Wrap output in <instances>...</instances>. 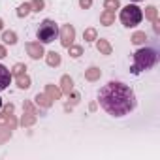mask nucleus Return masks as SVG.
<instances>
[{
	"mask_svg": "<svg viewBox=\"0 0 160 160\" xmlns=\"http://www.w3.org/2000/svg\"><path fill=\"white\" fill-rule=\"evenodd\" d=\"M98 104L108 115L124 117V115H128L136 109L138 100H136L134 91L128 85H124L121 81H109L108 85H104L100 89Z\"/></svg>",
	"mask_w": 160,
	"mask_h": 160,
	"instance_id": "obj_1",
	"label": "nucleus"
},
{
	"mask_svg": "<svg viewBox=\"0 0 160 160\" xmlns=\"http://www.w3.org/2000/svg\"><path fill=\"white\" fill-rule=\"evenodd\" d=\"M156 62H158V51H156V47H151V45H149V47L138 49V51L134 53V64H132L130 72H132L134 75H138V73H141V72H145V70L154 68Z\"/></svg>",
	"mask_w": 160,
	"mask_h": 160,
	"instance_id": "obj_2",
	"label": "nucleus"
},
{
	"mask_svg": "<svg viewBox=\"0 0 160 160\" xmlns=\"http://www.w3.org/2000/svg\"><path fill=\"white\" fill-rule=\"evenodd\" d=\"M36 36H38V42L40 43H51V42H55V38L58 36L57 23L51 21V19L42 21L40 27H38V30H36Z\"/></svg>",
	"mask_w": 160,
	"mask_h": 160,
	"instance_id": "obj_3",
	"label": "nucleus"
},
{
	"mask_svg": "<svg viewBox=\"0 0 160 160\" xmlns=\"http://www.w3.org/2000/svg\"><path fill=\"white\" fill-rule=\"evenodd\" d=\"M141 19H143V12H141L136 4H128V6H124V8L121 10V23H122L124 27H128V28L139 25Z\"/></svg>",
	"mask_w": 160,
	"mask_h": 160,
	"instance_id": "obj_4",
	"label": "nucleus"
},
{
	"mask_svg": "<svg viewBox=\"0 0 160 160\" xmlns=\"http://www.w3.org/2000/svg\"><path fill=\"white\" fill-rule=\"evenodd\" d=\"M58 36H60V43L64 47H70L75 38V28L72 25H64L62 28H58Z\"/></svg>",
	"mask_w": 160,
	"mask_h": 160,
	"instance_id": "obj_5",
	"label": "nucleus"
},
{
	"mask_svg": "<svg viewBox=\"0 0 160 160\" xmlns=\"http://www.w3.org/2000/svg\"><path fill=\"white\" fill-rule=\"evenodd\" d=\"M25 49H27L28 57H30V58H34V60H38V58H42V57L45 55L43 45H42L40 42H28V43L25 45Z\"/></svg>",
	"mask_w": 160,
	"mask_h": 160,
	"instance_id": "obj_6",
	"label": "nucleus"
},
{
	"mask_svg": "<svg viewBox=\"0 0 160 160\" xmlns=\"http://www.w3.org/2000/svg\"><path fill=\"white\" fill-rule=\"evenodd\" d=\"M10 81H12V72H10L4 64H0V91L8 89Z\"/></svg>",
	"mask_w": 160,
	"mask_h": 160,
	"instance_id": "obj_7",
	"label": "nucleus"
},
{
	"mask_svg": "<svg viewBox=\"0 0 160 160\" xmlns=\"http://www.w3.org/2000/svg\"><path fill=\"white\" fill-rule=\"evenodd\" d=\"M25 109H27V115H23V121H21V122H23L25 126H30V124L36 121V113H34L30 102H25Z\"/></svg>",
	"mask_w": 160,
	"mask_h": 160,
	"instance_id": "obj_8",
	"label": "nucleus"
},
{
	"mask_svg": "<svg viewBox=\"0 0 160 160\" xmlns=\"http://www.w3.org/2000/svg\"><path fill=\"white\" fill-rule=\"evenodd\" d=\"M60 85H62V92L64 94H70V92H73V81H72V77L70 75H62V79H60Z\"/></svg>",
	"mask_w": 160,
	"mask_h": 160,
	"instance_id": "obj_9",
	"label": "nucleus"
},
{
	"mask_svg": "<svg viewBox=\"0 0 160 160\" xmlns=\"http://www.w3.org/2000/svg\"><path fill=\"white\" fill-rule=\"evenodd\" d=\"M45 94H47L51 100H58V98L62 96V91H60L58 87H55V85H45Z\"/></svg>",
	"mask_w": 160,
	"mask_h": 160,
	"instance_id": "obj_10",
	"label": "nucleus"
},
{
	"mask_svg": "<svg viewBox=\"0 0 160 160\" xmlns=\"http://www.w3.org/2000/svg\"><path fill=\"white\" fill-rule=\"evenodd\" d=\"M100 75H102V72H100V68H96V66H91V68L85 72V79H87V81H96V79H100Z\"/></svg>",
	"mask_w": 160,
	"mask_h": 160,
	"instance_id": "obj_11",
	"label": "nucleus"
},
{
	"mask_svg": "<svg viewBox=\"0 0 160 160\" xmlns=\"http://www.w3.org/2000/svg\"><path fill=\"white\" fill-rule=\"evenodd\" d=\"M96 49H98L102 55H111V51H113L111 45H109V42H108V40H102V38L96 42Z\"/></svg>",
	"mask_w": 160,
	"mask_h": 160,
	"instance_id": "obj_12",
	"label": "nucleus"
},
{
	"mask_svg": "<svg viewBox=\"0 0 160 160\" xmlns=\"http://www.w3.org/2000/svg\"><path fill=\"white\" fill-rule=\"evenodd\" d=\"M100 23H102L104 27H109V25H113V23H115V13L106 10V12L100 15Z\"/></svg>",
	"mask_w": 160,
	"mask_h": 160,
	"instance_id": "obj_13",
	"label": "nucleus"
},
{
	"mask_svg": "<svg viewBox=\"0 0 160 160\" xmlns=\"http://www.w3.org/2000/svg\"><path fill=\"white\" fill-rule=\"evenodd\" d=\"M45 60H47L49 66H58V64H60V55H58L57 51H49V53L45 55Z\"/></svg>",
	"mask_w": 160,
	"mask_h": 160,
	"instance_id": "obj_14",
	"label": "nucleus"
},
{
	"mask_svg": "<svg viewBox=\"0 0 160 160\" xmlns=\"http://www.w3.org/2000/svg\"><path fill=\"white\" fill-rule=\"evenodd\" d=\"M2 40H4V43L13 45V43H17V34L13 30H6V32H2Z\"/></svg>",
	"mask_w": 160,
	"mask_h": 160,
	"instance_id": "obj_15",
	"label": "nucleus"
},
{
	"mask_svg": "<svg viewBox=\"0 0 160 160\" xmlns=\"http://www.w3.org/2000/svg\"><path fill=\"white\" fill-rule=\"evenodd\" d=\"M17 87H19V89H28V87H30V77H28L27 73L17 75Z\"/></svg>",
	"mask_w": 160,
	"mask_h": 160,
	"instance_id": "obj_16",
	"label": "nucleus"
},
{
	"mask_svg": "<svg viewBox=\"0 0 160 160\" xmlns=\"http://www.w3.org/2000/svg\"><path fill=\"white\" fill-rule=\"evenodd\" d=\"M36 104H38V106H42V108H49V106L53 104V100L43 92V94H38V96H36Z\"/></svg>",
	"mask_w": 160,
	"mask_h": 160,
	"instance_id": "obj_17",
	"label": "nucleus"
},
{
	"mask_svg": "<svg viewBox=\"0 0 160 160\" xmlns=\"http://www.w3.org/2000/svg\"><path fill=\"white\" fill-rule=\"evenodd\" d=\"M145 40H147V34L145 32H134L132 34V43H136V45L145 43Z\"/></svg>",
	"mask_w": 160,
	"mask_h": 160,
	"instance_id": "obj_18",
	"label": "nucleus"
},
{
	"mask_svg": "<svg viewBox=\"0 0 160 160\" xmlns=\"http://www.w3.org/2000/svg\"><path fill=\"white\" fill-rule=\"evenodd\" d=\"M68 51H70V57H73V58H77V57L83 55V47H81V45H73V43H72V45L68 47Z\"/></svg>",
	"mask_w": 160,
	"mask_h": 160,
	"instance_id": "obj_19",
	"label": "nucleus"
},
{
	"mask_svg": "<svg viewBox=\"0 0 160 160\" xmlns=\"http://www.w3.org/2000/svg\"><path fill=\"white\" fill-rule=\"evenodd\" d=\"M145 17L154 23V21L158 19V17H156V8H154V6H147V8H145Z\"/></svg>",
	"mask_w": 160,
	"mask_h": 160,
	"instance_id": "obj_20",
	"label": "nucleus"
},
{
	"mask_svg": "<svg viewBox=\"0 0 160 160\" xmlns=\"http://www.w3.org/2000/svg\"><path fill=\"white\" fill-rule=\"evenodd\" d=\"M83 40H85V42H94V40H98V38H96V30H94V28H87V30L83 32Z\"/></svg>",
	"mask_w": 160,
	"mask_h": 160,
	"instance_id": "obj_21",
	"label": "nucleus"
},
{
	"mask_svg": "<svg viewBox=\"0 0 160 160\" xmlns=\"http://www.w3.org/2000/svg\"><path fill=\"white\" fill-rule=\"evenodd\" d=\"M104 8H106L108 12L119 10V0H106V2H104Z\"/></svg>",
	"mask_w": 160,
	"mask_h": 160,
	"instance_id": "obj_22",
	"label": "nucleus"
},
{
	"mask_svg": "<svg viewBox=\"0 0 160 160\" xmlns=\"http://www.w3.org/2000/svg\"><path fill=\"white\" fill-rule=\"evenodd\" d=\"M30 12H32V10H30V4H21L19 10H17V17H27Z\"/></svg>",
	"mask_w": 160,
	"mask_h": 160,
	"instance_id": "obj_23",
	"label": "nucleus"
},
{
	"mask_svg": "<svg viewBox=\"0 0 160 160\" xmlns=\"http://www.w3.org/2000/svg\"><path fill=\"white\" fill-rule=\"evenodd\" d=\"M43 6H45L43 0H32V2H30V10H32V12H42Z\"/></svg>",
	"mask_w": 160,
	"mask_h": 160,
	"instance_id": "obj_24",
	"label": "nucleus"
},
{
	"mask_svg": "<svg viewBox=\"0 0 160 160\" xmlns=\"http://www.w3.org/2000/svg\"><path fill=\"white\" fill-rule=\"evenodd\" d=\"M25 70H27V66L19 62V64H15V66H13V70H12V75H15V77H17V75H21V73H25Z\"/></svg>",
	"mask_w": 160,
	"mask_h": 160,
	"instance_id": "obj_25",
	"label": "nucleus"
},
{
	"mask_svg": "<svg viewBox=\"0 0 160 160\" xmlns=\"http://www.w3.org/2000/svg\"><path fill=\"white\" fill-rule=\"evenodd\" d=\"M91 4H92V0H79V6H81L83 10H89Z\"/></svg>",
	"mask_w": 160,
	"mask_h": 160,
	"instance_id": "obj_26",
	"label": "nucleus"
},
{
	"mask_svg": "<svg viewBox=\"0 0 160 160\" xmlns=\"http://www.w3.org/2000/svg\"><path fill=\"white\" fill-rule=\"evenodd\" d=\"M6 55H8V53H6V47H4V45H0V58H4Z\"/></svg>",
	"mask_w": 160,
	"mask_h": 160,
	"instance_id": "obj_27",
	"label": "nucleus"
},
{
	"mask_svg": "<svg viewBox=\"0 0 160 160\" xmlns=\"http://www.w3.org/2000/svg\"><path fill=\"white\" fill-rule=\"evenodd\" d=\"M4 28V23H2V19H0V30H2Z\"/></svg>",
	"mask_w": 160,
	"mask_h": 160,
	"instance_id": "obj_28",
	"label": "nucleus"
},
{
	"mask_svg": "<svg viewBox=\"0 0 160 160\" xmlns=\"http://www.w3.org/2000/svg\"><path fill=\"white\" fill-rule=\"evenodd\" d=\"M0 108H2V98H0Z\"/></svg>",
	"mask_w": 160,
	"mask_h": 160,
	"instance_id": "obj_29",
	"label": "nucleus"
},
{
	"mask_svg": "<svg viewBox=\"0 0 160 160\" xmlns=\"http://www.w3.org/2000/svg\"><path fill=\"white\" fill-rule=\"evenodd\" d=\"M132 2H141V0H132Z\"/></svg>",
	"mask_w": 160,
	"mask_h": 160,
	"instance_id": "obj_30",
	"label": "nucleus"
}]
</instances>
